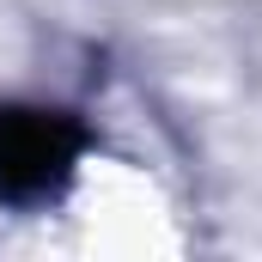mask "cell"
<instances>
[{
    "mask_svg": "<svg viewBox=\"0 0 262 262\" xmlns=\"http://www.w3.org/2000/svg\"><path fill=\"white\" fill-rule=\"evenodd\" d=\"M79 128L61 110H0V195L37 201L73 171Z\"/></svg>",
    "mask_w": 262,
    "mask_h": 262,
    "instance_id": "6da1fadb",
    "label": "cell"
}]
</instances>
